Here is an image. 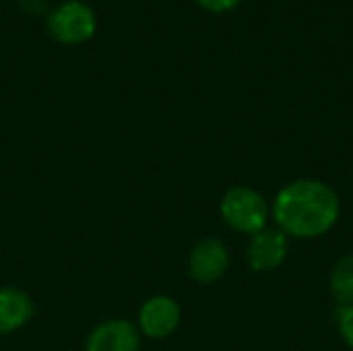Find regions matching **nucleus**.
<instances>
[{"instance_id":"4","label":"nucleus","mask_w":353,"mask_h":351,"mask_svg":"<svg viewBox=\"0 0 353 351\" xmlns=\"http://www.w3.org/2000/svg\"><path fill=\"white\" fill-rule=\"evenodd\" d=\"M230 269V250L219 238L201 240L188 257V273L201 285L217 283Z\"/></svg>"},{"instance_id":"1","label":"nucleus","mask_w":353,"mask_h":351,"mask_svg":"<svg viewBox=\"0 0 353 351\" xmlns=\"http://www.w3.org/2000/svg\"><path fill=\"white\" fill-rule=\"evenodd\" d=\"M271 217L288 238L314 240L337 225L341 201L323 180L300 178L277 192L271 205Z\"/></svg>"},{"instance_id":"5","label":"nucleus","mask_w":353,"mask_h":351,"mask_svg":"<svg viewBox=\"0 0 353 351\" xmlns=\"http://www.w3.org/2000/svg\"><path fill=\"white\" fill-rule=\"evenodd\" d=\"M290 252V238L279 228H265L250 236L246 261L256 273H271L279 269Z\"/></svg>"},{"instance_id":"11","label":"nucleus","mask_w":353,"mask_h":351,"mask_svg":"<svg viewBox=\"0 0 353 351\" xmlns=\"http://www.w3.org/2000/svg\"><path fill=\"white\" fill-rule=\"evenodd\" d=\"M240 2H242V0H196L199 6H203V8L209 10V12H217V14L234 10Z\"/></svg>"},{"instance_id":"6","label":"nucleus","mask_w":353,"mask_h":351,"mask_svg":"<svg viewBox=\"0 0 353 351\" xmlns=\"http://www.w3.org/2000/svg\"><path fill=\"white\" fill-rule=\"evenodd\" d=\"M182 321L178 302L170 296H153L139 310V333L149 339L170 337Z\"/></svg>"},{"instance_id":"9","label":"nucleus","mask_w":353,"mask_h":351,"mask_svg":"<svg viewBox=\"0 0 353 351\" xmlns=\"http://www.w3.org/2000/svg\"><path fill=\"white\" fill-rule=\"evenodd\" d=\"M331 294L339 306L353 304V252L341 257L331 271Z\"/></svg>"},{"instance_id":"8","label":"nucleus","mask_w":353,"mask_h":351,"mask_svg":"<svg viewBox=\"0 0 353 351\" xmlns=\"http://www.w3.org/2000/svg\"><path fill=\"white\" fill-rule=\"evenodd\" d=\"M35 314V304L25 290L0 288V335L23 329Z\"/></svg>"},{"instance_id":"7","label":"nucleus","mask_w":353,"mask_h":351,"mask_svg":"<svg viewBox=\"0 0 353 351\" xmlns=\"http://www.w3.org/2000/svg\"><path fill=\"white\" fill-rule=\"evenodd\" d=\"M141 333L124 319H112L97 325L85 343V351H139Z\"/></svg>"},{"instance_id":"10","label":"nucleus","mask_w":353,"mask_h":351,"mask_svg":"<svg viewBox=\"0 0 353 351\" xmlns=\"http://www.w3.org/2000/svg\"><path fill=\"white\" fill-rule=\"evenodd\" d=\"M337 329L345 345L353 350V304L352 306H339L337 310Z\"/></svg>"},{"instance_id":"3","label":"nucleus","mask_w":353,"mask_h":351,"mask_svg":"<svg viewBox=\"0 0 353 351\" xmlns=\"http://www.w3.org/2000/svg\"><path fill=\"white\" fill-rule=\"evenodd\" d=\"M46 29L56 41L79 46L95 35L97 14L93 6L83 0H64L48 12Z\"/></svg>"},{"instance_id":"2","label":"nucleus","mask_w":353,"mask_h":351,"mask_svg":"<svg viewBox=\"0 0 353 351\" xmlns=\"http://www.w3.org/2000/svg\"><path fill=\"white\" fill-rule=\"evenodd\" d=\"M219 213L234 232L254 236L267 228L271 205L259 190L250 186H234L223 194Z\"/></svg>"}]
</instances>
